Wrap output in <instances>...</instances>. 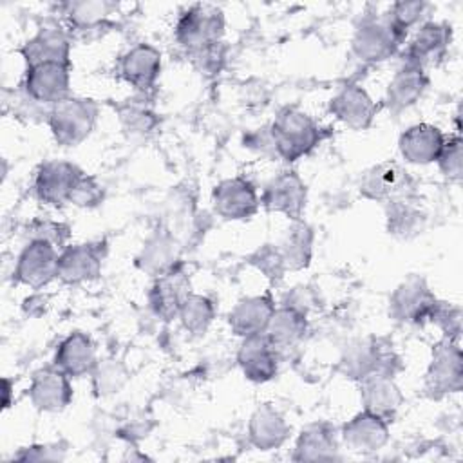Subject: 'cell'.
<instances>
[{
    "label": "cell",
    "mask_w": 463,
    "mask_h": 463,
    "mask_svg": "<svg viewBox=\"0 0 463 463\" xmlns=\"http://www.w3.org/2000/svg\"><path fill=\"white\" fill-rule=\"evenodd\" d=\"M275 154L284 161H297L307 156L324 134L318 123L298 109H284L269 125Z\"/></svg>",
    "instance_id": "6da1fadb"
},
{
    "label": "cell",
    "mask_w": 463,
    "mask_h": 463,
    "mask_svg": "<svg viewBox=\"0 0 463 463\" xmlns=\"http://www.w3.org/2000/svg\"><path fill=\"white\" fill-rule=\"evenodd\" d=\"M98 119V105L89 98L69 96L51 107L49 128L61 146H76L85 141Z\"/></svg>",
    "instance_id": "7a4b0ae2"
},
{
    "label": "cell",
    "mask_w": 463,
    "mask_h": 463,
    "mask_svg": "<svg viewBox=\"0 0 463 463\" xmlns=\"http://www.w3.org/2000/svg\"><path fill=\"white\" fill-rule=\"evenodd\" d=\"M224 34V13L212 4H195L181 13L175 40L186 54L215 45Z\"/></svg>",
    "instance_id": "3957f363"
},
{
    "label": "cell",
    "mask_w": 463,
    "mask_h": 463,
    "mask_svg": "<svg viewBox=\"0 0 463 463\" xmlns=\"http://www.w3.org/2000/svg\"><path fill=\"white\" fill-rule=\"evenodd\" d=\"M423 387L430 398H443L463 389V354L458 342L441 338L434 345Z\"/></svg>",
    "instance_id": "277c9868"
},
{
    "label": "cell",
    "mask_w": 463,
    "mask_h": 463,
    "mask_svg": "<svg viewBox=\"0 0 463 463\" xmlns=\"http://www.w3.org/2000/svg\"><path fill=\"white\" fill-rule=\"evenodd\" d=\"M405 36L407 34L398 31L383 14L382 18L364 20L354 31L351 47L358 60L365 63H378L394 56Z\"/></svg>",
    "instance_id": "5b68a950"
},
{
    "label": "cell",
    "mask_w": 463,
    "mask_h": 463,
    "mask_svg": "<svg viewBox=\"0 0 463 463\" xmlns=\"http://www.w3.org/2000/svg\"><path fill=\"white\" fill-rule=\"evenodd\" d=\"M438 298L420 275L407 277L389 298V315L402 324L421 326L430 322Z\"/></svg>",
    "instance_id": "8992f818"
},
{
    "label": "cell",
    "mask_w": 463,
    "mask_h": 463,
    "mask_svg": "<svg viewBox=\"0 0 463 463\" xmlns=\"http://www.w3.org/2000/svg\"><path fill=\"white\" fill-rule=\"evenodd\" d=\"M414 181L409 172L396 161H382L371 166L360 181V194L378 203H392L412 197Z\"/></svg>",
    "instance_id": "52a82bcc"
},
{
    "label": "cell",
    "mask_w": 463,
    "mask_h": 463,
    "mask_svg": "<svg viewBox=\"0 0 463 463\" xmlns=\"http://www.w3.org/2000/svg\"><path fill=\"white\" fill-rule=\"evenodd\" d=\"M58 250L47 241L33 239L20 251L14 266L16 282L40 289L58 275Z\"/></svg>",
    "instance_id": "ba28073f"
},
{
    "label": "cell",
    "mask_w": 463,
    "mask_h": 463,
    "mask_svg": "<svg viewBox=\"0 0 463 463\" xmlns=\"http://www.w3.org/2000/svg\"><path fill=\"white\" fill-rule=\"evenodd\" d=\"M83 172L69 161H47L43 163L34 177L36 197L51 206H63L71 203L72 192Z\"/></svg>",
    "instance_id": "9c48e42d"
},
{
    "label": "cell",
    "mask_w": 463,
    "mask_h": 463,
    "mask_svg": "<svg viewBox=\"0 0 463 463\" xmlns=\"http://www.w3.org/2000/svg\"><path fill=\"white\" fill-rule=\"evenodd\" d=\"M63 18L69 24V33L81 40H92L103 34L112 24L110 14L118 11V4L109 0H80L60 5Z\"/></svg>",
    "instance_id": "30bf717a"
},
{
    "label": "cell",
    "mask_w": 463,
    "mask_h": 463,
    "mask_svg": "<svg viewBox=\"0 0 463 463\" xmlns=\"http://www.w3.org/2000/svg\"><path fill=\"white\" fill-rule=\"evenodd\" d=\"M22 87L40 103L52 107L69 98L71 63L49 61L25 69Z\"/></svg>",
    "instance_id": "8fae6325"
},
{
    "label": "cell",
    "mask_w": 463,
    "mask_h": 463,
    "mask_svg": "<svg viewBox=\"0 0 463 463\" xmlns=\"http://www.w3.org/2000/svg\"><path fill=\"white\" fill-rule=\"evenodd\" d=\"M20 54L27 69L49 61L71 63V33L58 22H45L38 27L36 34L22 45Z\"/></svg>",
    "instance_id": "7c38bea8"
},
{
    "label": "cell",
    "mask_w": 463,
    "mask_h": 463,
    "mask_svg": "<svg viewBox=\"0 0 463 463\" xmlns=\"http://www.w3.org/2000/svg\"><path fill=\"white\" fill-rule=\"evenodd\" d=\"M307 188L300 175L293 170L282 172L273 177L260 195V204L273 213H282L291 221H300L306 208Z\"/></svg>",
    "instance_id": "4fadbf2b"
},
{
    "label": "cell",
    "mask_w": 463,
    "mask_h": 463,
    "mask_svg": "<svg viewBox=\"0 0 463 463\" xmlns=\"http://www.w3.org/2000/svg\"><path fill=\"white\" fill-rule=\"evenodd\" d=\"M212 203L222 219L242 221L257 213L260 199L246 177H230L213 188Z\"/></svg>",
    "instance_id": "5bb4252c"
},
{
    "label": "cell",
    "mask_w": 463,
    "mask_h": 463,
    "mask_svg": "<svg viewBox=\"0 0 463 463\" xmlns=\"http://www.w3.org/2000/svg\"><path fill=\"white\" fill-rule=\"evenodd\" d=\"M237 364L250 382L264 383L279 371V351L264 333L250 335L239 345Z\"/></svg>",
    "instance_id": "9a60e30c"
},
{
    "label": "cell",
    "mask_w": 463,
    "mask_h": 463,
    "mask_svg": "<svg viewBox=\"0 0 463 463\" xmlns=\"http://www.w3.org/2000/svg\"><path fill=\"white\" fill-rule=\"evenodd\" d=\"M103 244L83 242L65 246L58 257V275L63 284H83L99 277L103 264Z\"/></svg>",
    "instance_id": "2e32d148"
},
{
    "label": "cell",
    "mask_w": 463,
    "mask_h": 463,
    "mask_svg": "<svg viewBox=\"0 0 463 463\" xmlns=\"http://www.w3.org/2000/svg\"><path fill=\"white\" fill-rule=\"evenodd\" d=\"M378 105L356 83L344 85L329 101V112L353 130H365L378 114Z\"/></svg>",
    "instance_id": "e0dca14e"
},
{
    "label": "cell",
    "mask_w": 463,
    "mask_h": 463,
    "mask_svg": "<svg viewBox=\"0 0 463 463\" xmlns=\"http://www.w3.org/2000/svg\"><path fill=\"white\" fill-rule=\"evenodd\" d=\"M67 376L58 367H43L33 374L29 385L31 403L43 412H60L72 400V385Z\"/></svg>",
    "instance_id": "ac0fdd59"
},
{
    "label": "cell",
    "mask_w": 463,
    "mask_h": 463,
    "mask_svg": "<svg viewBox=\"0 0 463 463\" xmlns=\"http://www.w3.org/2000/svg\"><path fill=\"white\" fill-rule=\"evenodd\" d=\"M161 72V52L150 43H137L119 60V74L139 92H150Z\"/></svg>",
    "instance_id": "d6986e66"
},
{
    "label": "cell",
    "mask_w": 463,
    "mask_h": 463,
    "mask_svg": "<svg viewBox=\"0 0 463 463\" xmlns=\"http://www.w3.org/2000/svg\"><path fill=\"white\" fill-rule=\"evenodd\" d=\"M360 398L364 411L380 416L387 423L394 420L403 403V394L394 378L382 373H373L360 380Z\"/></svg>",
    "instance_id": "ffe728a7"
},
{
    "label": "cell",
    "mask_w": 463,
    "mask_h": 463,
    "mask_svg": "<svg viewBox=\"0 0 463 463\" xmlns=\"http://www.w3.org/2000/svg\"><path fill=\"white\" fill-rule=\"evenodd\" d=\"M190 293V280L179 266L156 277V282L148 293V304L152 311L163 318L172 320L179 315L184 298Z\"/></svg>",
    "instance_id": "44dd1931"
},
{
    "label": "cell",
    "mask_w": 463,
    "mask_h": 463,
    "mask_svg": "<svg viewBox=\"0 0 463 463\" xmlns=\"http://www.w3.org/2000/svg\"><path fill=\"white\" fill-rule=\"evenodd\" d=\"M452 40V27L443 22H425L416 31L412 40L403 51V61L420 65L434 63L449 49Z\"/></svg>",
    "instance_id": "7402d4cb"
},
{
    "label": "cell",
    "mask_w": 463,
    "mask_h": 463,
    "mask_svg": "<svg viewBox=\"0 0 463 463\" xmlns=\"http://www.w3.org/2000/svg\"><path fill=\"white\" fill-rule=\"evenodd\" d=\"M340 436L342 441L354 452H376L389 439V423L373 412L362 411L342 427Z\"/></svg>",
    "instance_id": "603a6c76"
},
{
    "label": "cell",
    "mask_w": 463,
    "mask_h": 463,
    "mask_svg": "<svg viewBox=\"0 0 463 463\" xmlns=\"http://www.w3.org/2000/svg\"><path fill=\"white\" fill-rule=\"evenodd\" d=\"M429 87V78L423 67L403 61L402 67L392 76L387 92H385V107L392 114H400L412 107Z\"/></svg>",
    "instance_id": "cb8c5ba5"
},
{
    "label": "cell",
    "mask_w": 463,
    "mask_h": 463,
    "mask_svg": "<svg viewBox=\"0 0 463 463\" xmlns=\"http://www.w3.org/2000/svg\"><path fill=\"white\" fill-rule=\"evenodd\" d=\"M443 132L430 123H416L409 127L398 141L402 157L412 165H429L438 159L445 143Z\"/></svg>",
    "instance_id": "d4e9b609"
},
{
    "label": "cell",
    "mask_w": 463,
    "mask_h": 463,
    "mask_svg": "<svg viewBox=\"0 0 463 463\" xmlns=\"http://www.w3.org/2000/svg\"><path fill=\"white\" fill-rule=\"evenodd\" d=\"M96 364H98L96 347L90 336H87L81 331H76L65 336L60 342L52 358V365L63 371L71 378L90 374Z\"/></svg>",
    "instance_id": "484cf974"
},
{
    "label": "cell",
    "mask_w": 463,
    "mask_h": 463,
    "mask_svg": "<svg viewBox=\"0 0 463 463\" xmlns=\"http://www.w3.org/2000/svg\"><path fill=\"white\" fill-rule=\"evenodd\" d=\"M275 307H277L275 300L271 298L269 293L242 298L230 311L228 324H230L232 331L242 338L250 336V335L264 333Z\"/></svg>",
    "instance_id": "4316f807"
},
{
    "label": "cell",
    "mask_w": 463,
    "mask_h": 463,
    "mask_svg": "<svg viewBox=\"0 0 463 463\" xmlns=\"http://www.w3.org/2000/svg\"><path fill=\"white\" fill-rule=\"evenodd\" d=\"M289 425L284 416L269 403L259 405L250 416L248 438L253 447L260 450H271L280 447L289 436Z\"/></svg>",
    "instance_id": "83f0119b"
},
{
    "label": "cell",
    "mask_w": 463,
    "mask_h": 463,
    "mask_svg": "<svg viewBox=\"0 0 463 463\" xmlns=\"http://www.w3.org/2000/svg\"><path fill=\"white\" fill-rule=\"evenodd\" d=\"M295 461H331L338 459L336 432L329 423L307 425L295 443Z\"/></svg>",
    "instance_id": "f1b7e54d"
},
{
    "label": "cell",
    "mask_w": 463,
    "mask_h": 463,
    "mask_svg": "<svg viewBox=\"0 0 463 463\" xmlns=\"http://www.w3.org/2000/svg\"><path fill=\"white\" fill-rule=\"evenodd\" d=\"M177 255L175 239L168 232H154L136 257V266L152 277H159L177 266Z\"/></svg>",
    "instance_id": "f546056e"
},
{
    "label": "cell",
    "mask_w": 463,
    "mask_h": 463,
    "mask_svg": "<svg viewBox=\"0 0 463 463\" xmlns=\"http://www.w3.org/2000/svg\"><path fill=\"white\" fill-rule=\"evenodd\" d=\"M306 333H307L306 313L284 304L280 307H275L269 318V324L264 331V335L277 347V351L297 345L306 336Z\"/></svg>",
    "instance_id": "4dcf8cb0"
},
{
    "label": "cell",
    "mask_w": 463,
    "mask_h": 463,
    "mask_svg": "<svg viewBox=\"0 0 463 463\" xmlns=\"http://www.w3.org/2000/svg\"><path fill=\"white\" fill-rule=\"evenodd\" d=\"M382 338H364L351 342L340 356V371L351 380H364L378 373Z\"/></svg>",
    "instance_id": "1f68e13d"
},
{
    "label": "cell",
    "mask_w": 463,
    "mask_h": 463,
    "mask_svg": "<svg viewBox=\"0 0 463 463\" xmlns=\"http://www.w3.org/2000/svg\"><path fill=\"white\" fill-rule=\"evenodd\" d=\"M277 248L284 259L286 269H302L311 260L313 230L306 222L295 221Z\"/></svg>",
    "instance_id": "d6a6232c"
},
{
    "label": "cell",
    "mask_w": 463,
    "mask_h": 463,
    "mask_svg": "<svg viewBox=\"0 0 463 463\" xmlns=\"http://www.w3.org/2000/svg\"><path fill=\"white\" fill-rule=\"evenodd\" d=\"M425 226V213L416 206L411 197L387 203V230L400 239H411L421 233Z\"/></svg>",
    "instance_id": "836d02e7"
},
{
    "label": "cell",
    "mask_w": 463,
    "mask_h": 463,
    "mask_svg": "<svg viewBox=\"0 0 463 463\" xmlns=\"http://www.w3.org/2000/svg\"><path fill=\"white\" fill-rule=\"evenodd\" d=\"M177 318L181 320L183 327L192 333V335H201L204 333L210 324L215 318V306L208 297L197 295V293H188L184 298Z\"/></svg>",
    "instance_id": "e575fe53"
},
{
    "label": "cell",
    "mask_w": 463,
    "mask_h": 463,
    "mask_svg": "<svg viewBox=\"0 0 463 463\" xmlns=\"http://www.w3.org/2000/svg\"><path fill=\"white\" fill-rule=\"evenodd\" d=\"M90 374H92V387L98 396L114 394L127 382V373H125L123 365L114 360H105L101 364L98 362Z\"/></svg>",
    "instance_id": "d590c367"
},
{
    "label": "cell",
    "mask_w": 463,
    "mask_h": 463,
    "mask_svg": "<svg viewBox=\"0 0 463 463\" xmlns=\"http://www.w3.org/2000/svg\"><path fill=\"white\" fill-rule=\"evenodd\" d=\"M441 174L450 181H459L463 174V141L459 134L445 139L438 159H436Z\"/></svg>",
    "instance_id": "8d00e7d4"
},
{
    "label": "cell",
    "mask_w": 463,
    "mask_h": 463,
    "mask_svg": "<svg viewBox=\"0 0 463 463\" xmlns=\"http://www.w3.org/2000/svg\"><path fill=\"white\" fill-rule=\"evenodd\" d=\"M119 118H121V123H123L125 130H128L130 134H137V136H143V134L150 132L156 125L154 112L148 107H145L143 103H137V101L125 103L119 109Z\"/></svg>",
    "instance_id": "74e56055"
},
{
    "label": "cell",
    "mask_w": 463,
    "mask_h": 463,
    "mask_svg": "<svg viewBox=\"0 0 463 463\" xmlns=\"http://www.w3.org/2000/svg\"><path fill=\"white\" fill-rule=\"evenodd\" d=\"M427 11H429L427 2H396L391 5V9L385 16L391 20V24L398 31L407 34V31L412 25H416L418 22L423 20Z\"/></svg>",
    "instance_id": "f35d334b"
},
{
    "label": "cell",
    "mask_w": 463,
    "mask_h": 463,
    "mask_svg": "<svg viewBox=\"0 0 463 463\" xmlns=\"http://www.w3.org/2000/svg\"><path fill=\"white\" fill-rule=\"evenodd\" d=\"M430 322L436 324L443 331V338L458 342L461 335V309L450 302L438 300Z\"/></svg>",
    "instance_id": "ab89813d"
},
{
    "label": "cell",
    "mask_w": 463,
    "mask_h": 463,
    "mask_svg": "<svg viewBox=\"0 0 463 463\" xmlns=\"http://www.w3.org/2000/svg\"><path fill=\"white\" fill-rule=\"evenodd\" d=\"M251 264L260 269L264 273V277H268L271 282H279L284 273H286V264L284 259L279 251L277 246L273 244H264L262 248H259L251 257H250Z\"/></svg>",
    "instance_id": "60d3db41"
},
{
    "label": "cell",
    "mask_w": 463,
    "mask_h": 463,
    "mask_svg": "<svg viewBox=\"0 0 463 463\" xmlns=\"http://www.w3.org/2000/svg\"><path fill=\"white\" fill-rule=\"evenodd\" d=\"M29 241L38 239V241H47L56 248H65L63 242L69 239L71 230L63 222H56L51 219H36L29 224Z\"/></svg>",
    "instance_id": "b9f144b4"
},
{
    "label": "cell",
    "mask_w": 463,
    "mask_h": 463,
    "mask_svg": "<svg viewBox=\"0 0 463 463\" xmlns=\"http://www.w3.org/2000/svg\"><path fill=\"white\" fill-rule=\"evenodd\" d=\"M103 186L98 183V179L94 175H87L83 172V175L80 177L72 197H71V204L81 206V208H92L98 206L103 201Z\"/></svg>",
    "instance_id": "7bdbcfd3"
},
{
    "label": "cell",
    "mask_w": 463,
    "mask_h": 463,
    "mask_svg": "<svg viewBox=\"0 0 463 463\" xmlns=\"http://www.w3.org/2000/svg\"><path fill=\"white\" fill-rule=\"evenodd\" d=\"M188 56L201 72L215 74L221 69L222 61H224V47H222V42H219L215 45H210V47H204L201 51L190 52Z\"/></svg>",
    "instance_id": "ee69618b"
},
{
    "label": "cell",
    "mask_w": 463,
    "mask_h": 463,
    "mask_svg": "<svg viewBox=\"0 0 463 463\" xmlns=\"http://www.w3.org/2000/svg\"><path fill=\"white\" fill-rule=\"evenodd\" d=\"M63 456L58 452V449H51L47 445H31L22 449L14 459L18 461H52V459H61Z\"/></svg>",
    "instance_id": "f6af8a7d"
},
{
    "label": "cell",
    "mask_w": 463,
    "mask_h": 463,
    "mask_svg": "<svg viewBox=\"0 0 463 463\" xmlns=\"http://www.w3.org/2000/svg\"><path fill=\"white\" fill-rule=\"evenodd\" d=\"M315 298H313V293L309 288H304V286H298V288H293V291L284 298V306H289V307H295L302 313L307 315L309 307L313 306Z\"/></svg>",
    "instance_id": "bcb514c9"
},
{
    "label": "cell",
    "mask_w": 463,
    "mask_h": 463,
    "mask_svg": "<svg viewBox=\"0 0 463 463\" xmlns=\"http://www.w3.org/2000/svg\"><path fill=\"white\" fill-rule=\"evenodd\" d=\"M14 389V382L9 378L2 380V407L9 409L11 407V392Z\"/></svg>",
    "instance_id": "7dc6e473"
}]
</instances>
